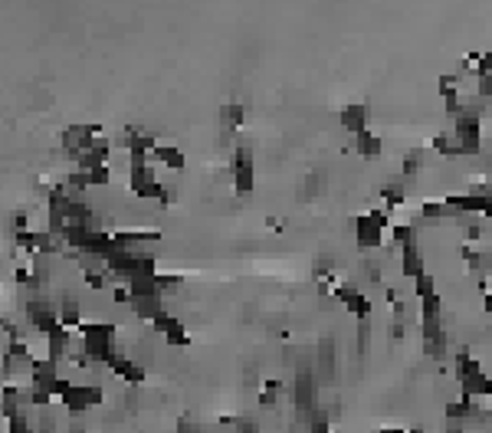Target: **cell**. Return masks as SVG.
Returning a JSON list of instances; mask_svg holds the SVG:
<instances>
[{
	"instance_id": "1",
	"label": "cell",
	"mask_w": 492,
	"mask_h": 433,
	"mask_svg": "<svg viewBox=\"0 0 492 433\" xmlns=\"http://www.w3.org/2000/svg\"><path fill=\"white\" fill-rule=\"evenodd\" d=\"M79 339H82V348L89 355L92 365H112L118 358V348H115V325L109 322H82L76 331Z\"/></svg>"
},
{
	"instance_id": "2",
	"label": "cell",
	"mask_w": 492,
	"mask_h": 433,
	"mask_svg": "<svg viewBox=\"0 0 492 433\" xmlns=\"http://www.w3.org/2000/svg\"><path fill=\"white\" fill-rule=\"evenodd\" d=\"M102 387H95V384H69L66 387V394L59 397V404L66 407L73 417L85 414V410H92V407L102 404Z\"/></svg>"
},
{
	"instance_id": "3",
	"label": "cell",
	"mask_w": 492,
	"mask_h": 433,
	"mask_svg": "<svg viewBox=\"0 0 492 433\" xmlns=\"http://www.w3.org/2000/svg\"><path fill=\"white\" fill-rule=\"evenodd\" d=\"M233 188H237V194H250V190L256 188V164H253V151L250 148H237V154H233Z\"/></svg>"
},
{
	"instance_id": "4",
	"label": "cell",
	"mask_w": 492,
	"mask_h": 433,
	"mask_svg": "<svg viewBox=\"0 0 492 433\" xmlns=\"http://www.w3.org/2000/svg\"><path fill=\"white\" fill-rule=\"evenodd\" d=\"M73 341H76V331H69V329H63V325H56L53 331H47L43 335V345H47V358L49 361H63V358H69V348H73Z\"/></svg>"
},
{
	"instance_id": "5",
	"label": "cell",
	"mask_w": 492,
	"mask_h": 433,
	"mask_svg": "<svg viewBox=\"0 0 492 433\" xmlns=\"http://www.w3.org/2000/svg\"><path fill=\"white\" fill-rule=\"evenodd\" d=\"M384 226L378 224V216L368 214V216H358V246L361 250H381L384 246Z\"/></svg>"
},
{
	"instance_id": "6",
	"label": "cell",
	"mask_w": 492,
	"mask_h": 433,
	"mask_svg": "<svg viewBox=\"0 0 492 433\" xmlns=\"http://www.w3.org/2000/svg\"><path fill=\"white\" fill-rule=\"evenodd\" d=\"M152 164H161L168 171H184L187 168V158H184V151L178 145H158L152 151Z\"/></svg>"
},
{
	"instance_id": "7",
	"label": "cell",
	"mask_w": 492,
	"mask_h": 433,
	"mask_svg": "<svg viewBox=\"0 0 492 433\" xmlns=\"http://www.w3.org/2000/svg\"><path fill=\"white\" fill-rule=\"evenodd\" d=\"M109 371H112V374H118L125 384H132V387H138L144 381V367H138L132 358H125V355H118V358L109 365Z\"/></svg>"
},
{
	"instance_id": "8",
	"label": "cell",
	"mask_w": 492,
	"mask_h": 433,
	"mask_svg": "<svg viewBox=\"0 0 492 433\" xmlns=\"http://www.w3.org/2000/svg\"><path fill=\"white\" fill-rule=\"evenodd\" d=\"M128 292H132L135 299H154V295H164L161 286H158V276H135L128 279Z\"/></svg>"
},
{
	"instance_id": "9",
	"label": "cell",
	"mask_w": 492,
	"mask_h": 433,
	"mask_svg": "<svg viewBox=\"0 0 492 433\" xmlns=\"http://www.w3.org/2000/svg\"><path fill=\"white\" fill-rule=\"evenodd\" d=\"M341 125H345L351 135L368 132V105H348V109L341 112Z\"/></svg>"
},
{
	"instance_id": "10",
	"label": "cell",
	"mask_w": 492,
	"mask_h": 433,
	"mask_svg": "<svg viewBox=\"0 0 492 433\" xmlns=\"http://www.w3.org/2000/svg\"><path fill=\"white\" fill-rule=\"evenodd\" d=\"M132 312L142 322H148V325H152L158 315H164V312H168V309H164V295H154V299H135Z\"/></svg>"
},
{
	"instance_id": "11",
	"label": "cell",
	"mask_w": 492,
	"mask_h": 433,
	"mask_svg": "<svg viewBox=\"0 0 492 433\" xmlns=\"http://www.w3.org/2000/svg\"><path fill=\"white\" fill-rule=\"evenodd\" d=\"M400 269H404V276H410V279H417V276L424 273V256H420L417 243L400 250Z\"/></svg>"
},
{
	"instance_id": "12",
	"label": "cell",
	"mask_w": 492,
	"mask_h": 433,
	"mask_svg": "<svg viewBox=\"0 0 492 433\" xmlns=\"http://www.w3.org/2000/svg\"><path fill=\"white\" fill-rule=\"evenodd\" d=\"M59 325L69 331H79V325H82V309H79L76 299H66L59 305Z\"/></svg>"
},
{
	"instance_id": "13",
	"label": "cell",
	"mask_w": 492,
	"mask_h": 433,
	"mask_svg": "<svg viewBox=\"0 0 492 433\" xmlns=\"http://www.w3.org/2000/svg\"><path fill=\"white\" fill-rule=\"evenodd\" d=\"M355 142H358V151L364 154V158H378V154H381V145H384L378 135L371 132V128H368V132H361V135H355Z\"/></svg>"
},
{
	"instance_id": "14",
	"label": "cell",
	"mask_w": 492,
	"mask_h": 433,
	"mask_svg": "<svg viewBox=\"0 0 492 433\" xmlns=\"http://www.w3.org/2000/svg\"><path fill=\"white\" fill-rule=\"evenodd\" d=\"M220 122L227 125V128L243 125V109H240V105H223V109H220Z\"/></svg>"
},
{
	"instance_id": "15",
	"label": "cell",
	"mask_w": 492,
	"mask_h": 433,
	"mask_svg": "<svg viewBox=\"0 0 492 433\" xmlns=\"http://www.w3.org/2000/svg\"><path fill=\"white\" fill-rule=\"evenodd\" d=\"M164 341H168L171 348H187V345H190V335H187V329H184V322H180L178 329H171L168 335H164Z\"/></svg>"
},
{
	"instance_id": "16",
	"label": "cell",
	"mask_w": 492,
	"mask_h": 433,
	"mask_svg": "<svg viewBox=\"0 0 492 433\" xmlns=\"http://www.w3.org/2000/svg\"><path fill=\"white\" fill-rule=\"evenodd\" d=\"M433 292H436V286H433V279H430L426 273H420L414 279V295H417V299H426V295H433Z\"/></svg>"
},
{
	"instance_id": "17",
	"label": "cell",
	"mask_w": 492,
	"mask_h": 433,
	"mask_svg": "<svg viewBox=\"0 0 492 433\" xmlns=\"http://www.w3.org/2000/svg\"><path fill=\"white\" fill-rule=\"evenodd\" d=\"M180 325V319H174L171 312H164V315H158V319L152 322V331H158V335H168L171 329H178Z\"/></svg>"
},
{
	"instance_id": "18",
	"label": "cell",
	"mask_w": 492,
	"mask_h": 433,
	"mask_svg": "<svg viewBox=\"0 0 492 433\" xmlns=\"http://www.w3.org/2000/svg\"><path fill=\"white\" fill-rule=\"evenodd\" d=\"M89 184H92V188H105V184H112V168L105 164V168L89 171Z\"/></svg>"
},
{
	"instance_id": "19",
	"label": "cell",
	"mask_w": 492,
	"mask_h": 433,
	"mask_svg": "<svg viewBox=\"0 0 492 433\" xmlns=\"http://www.w3.org/2000/svg\"><path fill=\"white\" fill-rule=\"evenodd\" d=\"M381 197H384L388 207H400V204H404V190H400V188H384V190H381Z\"/></svg>"
},
{
	"instance_id": "20",
	"label": "cell",
	"mask_w": 492,
	"mask_h": 433,
	"mask_svg": "<svg viewBox=\"0 0 492 433\" xmlns=\"http://www.w3.org/2000/svg\"><path fill=\"white\" fill-rule=\"evenodd\" d=\"M112 302H118V305H135V295L128 292V286H115V289H112Z\"/></svg>"
},
{
	"instance_id": "21",
	"label": "cell",
	"mask_w": 492,
	"mask_h": 433,
	"mask_svg": "<svg viewBox=\"0 0 492 433\" xmlns=\"http://www.w3.org/2000/svg\"><path fill=\"white\" fill-rule=\"evenodd\" d=\"M158 286H161V292L168 289V286H180V276L178 273H158Z\"/></svg>"
},
{
	"instance_id": "22",
	"label": "cell",
	"mask_w": 492,
	"mask_h": 433,
	"mask_svg": "<svg viewBox=\"0 0 492 433\" xmlns=\"http://www.w3.org/2000/svg\"><path fill=\"white\" fill-rule=\"evenodd\" d=\"M13 226H17V233H27V230H30V216L17 214V216H13Z\"/></svg>"
},
{
	"instance_id": "23",
	"label": "cell",
	"mask_w": 492,
	"mask_h": 433,
	"mask_svg": "<svg viewBox=\"0 0 492 433\" xmlns=\"http://www.w3.org/2000/svg\"><path fill=\"white\" fill-rule=\"evenodd\" d=\"M483 309H486V312H492V295H486V299H483Z\"/></svg>"
},
{
	"instance_id": "24",
	"label": "cell",
	"mask_w": 492,
	"mask_h": 433,
	"mask_svg": "<svg viewBox=\"0 0 492 433\" xmlns=\"http://www.w3.org/2000/svg\"><path fill=\"white\" fill-rule=\"evenodd\" d=\"M486 404H489V410H492V394H489V397H486Z\"/></svg>"
},
{
	"instance_id": "25",
	"label": "cell",
	"mask_w": 492,
	"mask_h": 433,
	"mask_svg": "<svg viewBox=\"0 0 492 433\" xmlns=\"http://www.w3.org/2000/svg\"><path fill=\"white\" fill-rule=\"evenodd\" d=\"M407 433H424V430H407Z\"/></svg>"
},
{
	"instance_id": "26",
	"label": "cell",
	"mask_w": 492,
	"mask_h": 433,
	"mask_svg": "<svg viewBox=\"0 0 492 433\" xmlns=\"http://www.w3.org/2000/svg\"><path fill=\"white\" fill-rule=\"evenodd\" d=\"M33 433H37V430H33Z\"/></svg>"
}]
</instances>
